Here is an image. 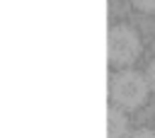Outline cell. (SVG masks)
Segmentation results:
<instances>
[{
	"label": "cell",
	"instance_id": "6da1fadb",
	"mask_svg": "<svg viewBox=\"0 0 155 138\" xmlns=\"http://www.w3.org/2000/svg\"><path fill=\"white\" fill-rule=\"evenodd\" d=\"M150 92V82L145 75L136 73V70H121L119 75H114L111 80V97L119 107L124 109H136L148 99Z\"/></svg>",
	"mask_w": 155,
	"mask_h": 138
},
{
	"label": "cell",
	"instance_id": "8992f818",
	"mask_svg": "<svg viewBox=\"0 0 155 138\" xmlns=\"http://www.w3.org/2000/svg\"><path fill=\"white\" fill-rule=\"evenodd\" d=\"M148 82H150V87L155 90V61L148 65Z\"/></svg>",
	"mask_w": 155,
	"mask_h": 138
},
{
	"label": "cell",
	"instance_id": "277c9868",
	"mask_svg": "<svg viewBox=\"0 0 155 138\" xmlns=\"http://www.w3.org/2000/svg\"><path fill=\"white\" fill-rule=\"evenodd\" d=\"M133 5L143 12H155V0H133Z\"/></svg>",
	"mask_w": 155,
	"mask_h": 138
},
{
	"label": "cell",
	"instance_id": "5b68a950",
	"mask_svg": "<svg viewBox=\"0 0 155 138\" xmlns=\"http://www.w3.org/2000/svg\"><path fill=\"white\" fill-rule=\"evenodd\" d=\"M126 138H155V131H148V128H140V131H133L131 136Z\"/></svg>",
	"mask_w": 155,
	"mask_h": 138
},
{
	"label": "cell",
	"instance_id": "3957f363",
	"mask_svg": "<svg viewBox=\"0 0 155 138\" xmlns=\"http://www.w3.org/2000/svg\"><path fill=\"white\" fill-rule=\"evenodd\" d=\"M128 133V119L121 111V107H109L107 109V138H126Z\"/></svg>",
	"mask_w": 155,
	"mask_h": 138
},
{
	"label": "cell",
	"instance_id": "7a4b0ae2",
	"mask_svg": "<svg viewBox=\"0 0 155 138\" xmlns=\"http://www.w3.org/2000/svg\"><path fill=\"white\" fill-rule=\"evenodd\" d=\"M140 53V39L131 27H111L107 34V58L114 65H128Z\"/></svg>",
	"mask_w": 155,
	"mask_h": 138
}]
</instances>
